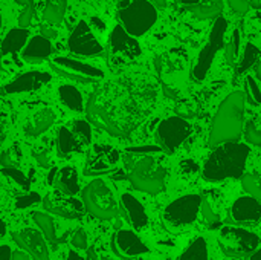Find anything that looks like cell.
Segmentation results:
<instances>
[{"mask_svg": "<svg viewBox=\"0 0 261 260\" xmlns=\"http://www.w3.org/2000/svg\"><path fill=\"white\" fill-rule=\"evenodd\" d=\"M156 100L150 81L138 75H125L99 84L90 95L86 107L92 124L124 138L130 135L148 115Z\"/></svg>", "mask_w": 261, "mask_h": 260, "instance_id": "6da1fadb", "label": "cell"}, {"mask_svg": "<svg viewBox=\"0 0 261 260\" xmlns=\"http://www.w3.org/2000/svg\"><path fill=\"white\" fill-rule=\"evenodd\" d=\"M249 147L239 141H228L216 146L206 159L202 176L208 182H220L229 178H240L245 172Z\"/></svg>", "mask_w": 261, "mask_h": 260, "instance_id": "7a4b0ae2", "label": "cell"}, {"mask_svg": "<svg viewBox=\"0 0 261 260\" xmlns=\"http://www.w3.org/2000/svg\"><path fill=\"white\" fill-rule=\"evenodd\" d=\"M245 126V93L232 92L220 104L210 132V147L237 141Z\"/></svg>", "mask_w": 261, "mask_h": 260, "instance_id": "3957f363", "label": "cell"}, {"mask_svg": "<svg viewBox=\"0 0 261 260\" xmlns=\"http://www.w3.org/2000/svg\"><path fill=\"white\" fill-rule=\"evenodd\" d=\"M124 162L128 181L136 190L158 195L165 188L167 170L154 155H133L125 152Z\"/></svg>", "mask_w": 261, "mask_h": 260, "instance_id": "277c9868", "label": "cell"}, {"mask_svg": "<svg viewBox=\"0 0 261 260\" xmlns=\"http://www.w3.org/2000/svg\"><path fill=\"white\" fill-rule=\"evenodd\" d=\"M118 18L128 34L141 37L156 23L158 9L148 0H121Z\"/></svg>", "mask_w": 261, "mask_h": 260, "instance_id": "5b68a950", "label": "cell"}, {"mask_svg": "<svg viewBox=\"0 0 261 260\" xmlns=\"http://www.w3.org/2000/svg\"><path fill=\"white\" fill-rule=\"evenodd\" d=\"M83 204L92 216L102 221L112 219L118 215L116 199L109 185L101 179H95L86 185L83 190Z\"/></svg>", "mask_w": 261, "mask_h": 260, "instance_id": "8992f818", "label": "cell"}, {"mask_svg": "<svg viewBox=\"0 0 261 260\" xmlns=\"http://www.w3.org/2000/svg\"><path fill=\"white\" fill-rule=\"evenodd\" d=\"M219 245L229 257H246L260 248V238L245 228L223 227L219 233Z\"/></svg>", "mask_w": 261, "mask_h": 260, "instance_id": "52a82bcc", "label": "cell"}, {"mask_svg": "<svg viewBox=\"0 0 261 260\" xmlns=\"http://www.w3.org/2000/svg\"><path fill=\"white\" fill-rule=\"evenodd\" d=\"M202 208V198L199 195H187L173 201L164 211V224L170 230H182L191 225Z\"/></svg>", "mask_w": 261, "mask_h": 260, "instance_id": "ba28073f", "label": "cell"}, {"mask_svg": "<svg viewBox=\"0 0 261 260\" xmlns=\"http://www.w3.org/2000/svg\"><path fill=\"white\" fill-rule=\"evenodd\" d=\"M141 55V46L138 40L128 34L122 25L113 28L109 38V61L115 66H127Z\"/></svg>", "mask_w": 261, "mask_h": 260, "instance_id": "9c48e42d", "label": "cell"}, {"mask_svg": "<svg viewBox=\"0 0 261 260\" xmlns=\"http://www.w3.org/2000/svg\"><path fill=\"white\" fill-rule=\"evenodd\" d=\"M226 26H228L226 20L223 17H217V20L214 21V26H213V29L210 32L208 43L200 51V54L197 57V61L194 64V69H193L194 80L202 81L206 77L211 64H213V61H214V58L217 55V52L223 46V38H225Z\"/></svg>", "mask_w": 261, "mask_h": 260, "instance_id": "30bf717a", "label": "cell"}, {"mask_svg": "<svg viewBox=\"0 0 261 260\" xmlns=\"http://www.w3.org/2000/svg\"><path fill=\"white\" fill-rule=\"evenodd\" d=\"M190 133L191 126L187 120L180 116H170L159 124L156 138L164 152L173 153L182 146V143L190 136Z\"/></svg>", "mask_w": 261, "mask_h": 260, "instance_id": "8fae6325", "label": "cell"}, {"mask_svg": "<svg viewBox=\"0 0 261 260\" xmlns=\"http://www.w3.org/2000/svg\"><path fill=\"white\" fill-rule=\"evenodd\" d=\"M50 67L57 74L80 83H95L104 77V72L99 67L67 57H54L50 60Z\"/></svg>", "mask_w": 261, "mask_h": 260, "instance_id": "7c38bea8", "label": "cell"}, {"mask_svg": "<svg viewBox=\"0 0 261 260\" xmlns=\"http://www.w3.org/2000/svg\"><path fill=\"white\" fill-rule=\"evenodd\" d=\"M119 152L107 144H96L90 149L87 161L84 166L86 176H99L107 175L116 170L119 162Z\"/></svg>", "mask_w": 261, "mask_h": 260, "instance_id": "4fadbf2b", "label": "cell"}, {"mask_svg": "<svg viewBox=\"0 0 261 260\" xmlns=\"http://www.w3.org/2000/svg\"><path fill=\"white\" fill-rule=\"evenodd\" d=\"M67 44H69L70 52L76 55H83V57H93L102 52L101 43L96 40L90 26L84 20L78 21V25L75 26V29L72 31L69 37Z\"/></svg>", "mask_w": 261, "mask_h": 260, "instance_id": "5bb4252c", "label": "cell"}, {"mask_svg": "<svg viewBox=\"0 0 261 260\" xmlns=\"http://www.w3.org/2000/svg\"><path fill=\"white\" fill-rule=\"evenodd\" d=\"M43 207L52 215L66 218V219H80L84 215V204H81L78 199L58 192L49 193L43 199Z\"/></svg>", "mask_w": 261, "mask_h": 260, "instance_id": "9a60e30c", "label": "cell"}, {"mask_svg": "<svg viewBox=\"0 0 261 260\" xmlns=\"http://www.w3.org/2000/svg\"><path fill=\"white\" fill-rule=\"evenodd\" d=\"M52 80V75H49L47 72H40V70H31V72H24L21 75H18L17 78H14L12 81L6 83L2 87V93L3 95H14V93H21V92H32V90H38L40 87H43L44 84H47Z\"/></svg>", "mask_w": 261, "mask_h": 260, "instance_id": "2e32d148", "label": "cell"}, {"mask_svg": "<svg viewBox=\"0 0 261 260\" xmlns=\"http://www.w3.org/2000/svg\"><path fill=\"white\" fill-rule=\"evenodd\" d=\"M12 238H14L15 244L23 251H28L29 256L34 260H50L46 242H44V236H41V233H38L37 230L23 228V230L14 233Z\"/></svg>", "mask_w": 261, "mask_h": 260, "instance_id": "e0dca14e", "label": "cell"}, {"mask_svg": "<svg viewBox=\"0 0 261 260\" xmlns=\"http://www.w3.org/2000/svg\"><path fill=\"white\" fill-rule=\"evenodd\" d=\"M113 250L124 257H136L148 253V247L139 239V236L130 230H119L113 236Z\"/></svg>", "mask_w": 261, "mask_h": 260, "instance_id": "ac0fdd59", "label": "cell"}, {"mask_svg": "<svg viewBox=\"0 0 261 260\" xmlns=\"http://www.w3.org/2000/svg\"><path fill=\"white\" fill-rule=\"evenodd\" d=\"M231 216L236 222H240V224L258 222L261 219V202L251 195L239 198L232 204Z\"/></svg>", "mask_w": 261, "mask_h": 260, "instance_id": "d6986e66", "label": "cell"}, {"mask_svg": "<svg viewBox=\"0 0 261 260\" xmlns=\"http://www.w3.org/2000/svg\"><path fill=\"white\" fill-rule=\"evenodd\" d=\"M121 205L122 210L130 222V225L136 230H142L148 224V216L144 208V205L130 193H124L121 196Z\"/></svg>", "mask_w": 261, "mask_h": 260, "instance_id": "ffe728a7", "label": "cell"}, {"mask_svg": "<svg viewBox=\"0 0 261 260\" xmlns=\"http://www.w3.org/2000/svg\"><path fill=\"white\" fill-rule=\"evenodd\" d=\"M54 123H55V113L52 112V109H41L26 120L23 126V132L26 136L35 138L43 135L47 129H50Z\"/></svg>", "mask_w": 261, "mask_h": 260, "instance_id": "44dd1931", "label": "cell"}, {"mask_svg": "<svg viewBox=\"0 0 261 260\" xmlns=\"http://www.w3.org/2000/svg\"><path fill=\"white\" fill-rule=\"evenodd\" d=\"M50 54H52V44L49 38L43 35H35L24 46L21 57L26 63H41L43 60L49 58Z\"/></svg>", "mask_w": 261, "mask_h": 260, "instance_id": "7402d4cb", "label": "cell"}, {"mask_svg": "<svg viewBox=\"0 0 261 260\" xmlns=\"http://www.w3.org/2000/svg\"><path fill=\"white\" fill-rule=\"evenodd\" d=\"M29 38V31L28 28H15L11 29L6 37L3 38L2 44H0V55L3 58L6 57H15L17 52L28 43Z\"/></svg>", "mask_w": 261, "mask_h": 260, "instance_id": "603a6c76", "label": "cell"}, {"mask_svg": "<svg viewBox=\"0 0 261 260\" xmlns=\"http://www.w3.org/2000/svg\"><path fill=\"white\" fill-rule=\"evenodd\" d=\"M54 185L57 187V190H60L64 195L69 196L76 195L80 190L76 170L73 167H63L61 170H58L54 178Z\"/></svg>", "mask_w": 261, "mask_h": 260, "instance_id": "cb8c5ba5", "label": "cell"}, {"mask_svg": "<svg viewBox=\"0 0 261 260\" xmlns=\"http://www.w3.org/2000/svg\"><path fill=\"white\" fill-rule=\"evenodd\" d=\"M81 150L83 149H81L80 143L76 141L75 135L72 133L69 124L60 127V130L57 133V152H58V155L66 158V156H69L75 152H81Z\"/></svg>", "mask_w": 261, "mask_h": 260, "instance_id": "d4e9b609", "label": "cell"}, {"mask_svg": "<svg viewBox=\"0 0 261 260\" xmlns=\"http://www.w3.org/2000/svg\"><path fill=\"white\" fill-rule=\"evenodd\" d=\"M190 12H193L197 18H214L219 17L222 9H223V2L222 0H205L199 2L196 5L187 6Z\"/></svg>", "mask_w": 261, "mask_h": 260, "instance_id": "484cf974", "label": "cell"}, {"mask_svg": "<svg viewBox=\"0 0 261 260\" xmlns=\"http://www.w3.org/2000/svg\"><path fill=\"white\" fill-rule=\"evenodd\" d=\"M67 0H47L43 9V20L49 25H60L64 18Z\"/></svg>", "mask_w": 261, "mask_h": 260, "instance_id": "4316f807", "label": "cell"}, {"mask_svg": "<svg viewBox=\"0 0 261 260\" xmlns=\"http://www.w3.org/2000/svg\"><path fill=\"white\" fill-rule=\"evenodd\" d=\"M58 95H60V100L61 103L73 110V112H81L84 104H83V97L80 93V90L73 86H69V84H64L58 89Z\"/></svg>", "mask_w": 261, "mask_h": 260, "instance_id": "83f0119b", "label": "cell"}, {"mask_svg": "<svg viewBox=\"0 0 261 260\" xmlns=\"http://www.w3.org/2000/svg\"><path fill=\"white\" fill-rule=\"evenodd\" d=\"M32 219L34 222L40 227L44 239L50 244V245H57V234H55V225H54V219L49 216V215H44V213H34L32 215Z\"/></svg>", "mask_w": 261, "mask_h": 260, "instance_id": "f1b7e54d", "label": "cell"}, {"mask_svg": "<svg viewBox=\"0 0 261 260\" xmlns=\"http://www.w3.org/2000/svg\"><path fill=\"white\" fill-rule=\"evenodd\" d=\"M258 58H260V49L255 44L248 43L245 48V52L239 61V66L236 67V75L239 77V75H243L245 72H248L249 67H252L257 63Z\"/></svg>", "mask_w": 261, "mask_h": 260, "instance_id": "f546056e", "label": "cell"}, {"mask_svg": "<svg viewBox=\"0 0 261 260\" xmlns=\"http://www.w3.org/2000/svg\"><path fill=\"white\" fill-rule=\"evenodd\" d=\"M179 260H208V245L203 238H197L180 254Z\"/></svg>", "mask_w": 261, "mask_h": 260, "instance_id": "4dcf8cb0", "label": "cell"}, {"mask_svg": "<svg viewBox=\"0 0 261 260\" xmlns=\"http://www.w3.org/2000/svg\"><path fill=\"white\" fill-rule=\"evenodd\" d=\"M69 127L72 130V133L75 135L76 141L80 143L81 149L87 147L92 141V129L90 124L84 120H75L72 123H69Z\"/></svg>", "mask_w": 261, "mask_h": 260, "instance_id": "1f68e13d", "label": "cell"}, {"mask_svg": "<svg viewBox=\"0 0 261 260\" xmlns=\"http://www.w3.org/2000/svg\"><path fill=\"white\" fill-rule=\"evenodd\" d=\"M17 5L23 6L20 15H18V26L28 28L32 23L34 14H35V0H14Z\"/></svg>", "mask_w": 261, "mask_h": 260, "instance_id": "d6a6232c", "label": "cell"}, {"mask_svg": "<svg viewBox=\"0 0 261 260\" xmlns=\"http://www.w3.org/2000/svg\"><path fill=\"white\" fill-rule=\"evenodd\" d=\"M245 139L252 146H261V121L249 120L243 127Z\"/></svg>", "mask_w": 261, "mask_h": 260, "instance_id": "836d02e7", "label": "cell"}, {"mask_svg": "<svg viewBox=\"0 0 261 260\" xmlns=\"http://www.w3.org/2000/svg\"><path fill=\"white\" fill-rule=\"evenodd\" d=\"M3 176H6L11 182H14L17 187L23 188L24 192L29 190V179L26 178V175L23 172H20L17 167H3L2 170Z\"/></svg>", "mask_w": 261, "mask_h": 260, "instance_id": "e575fe53", "label": "cell"}, {"mask_svg": "<svg viewBox=\"0 0 261 260\" xmlns=\"http://www.w3.org/2000/svg\"><path fill=\"white\" fill-rule=\"evenodd\" d=\"M34 156L38 161L41 167H47L49 159H50V141L49 139H41L34 146Z\"/></svg>", "mask_w": 261, "mask_h": 260, "instance_id": "d590c367", "label": "cell"}, {"mask_svg": "<svg viewBox=\"0 0 261 260\" xmlns=\"http://www.w3.org/2000/svg\"><path fill=\"white\" fill-rule=\"evenodd\" d=\"M245 92H246V98L252 106H260L261 104V90L255 81L254 77H246L245 78Z\"/></svg>", "mask_w": 261, "mask_h": 260, "instance_id": "8d00e7d4", "label": "cell"}, {"mask_svg": "<svg viewBox=\"0 0 261 260\" xmlns=\"http://www.w3.org/2000/svg\"><path fill=\"white\" fill-rule=\"evenodd\" d=\"M20 158H21V152H20L18 146L14 144L12 147L3 150L0 153V164L3 167H17L20 162Z\"/></svg>", "mask_w": 261, "mask_h": 260, "instance_id": "74e56055", "label": "cell"}, {"mask_svg": "<svg viewBox=\"0 0 261 260\" xmlns=\"http://www.w3.org/2000/svg\"><path fill=\"white\" fill-rule=\"evenodd\" d=\"M242 185L245 188V192H248L251 196L257 198L258 201L261 199V182L258 176L255 175H245L242 179Z\"/></svg>", "mask_w": 261, "mask_h": 260, "instance_id": "f35d334b", "label": "cell"}, {"mask_svg": "<svg viewBox=\"0 0 261 260\" xmlns=\"http://www.w3.org/2000/svg\"><path fill=\"white\" fill-rule=\"evenodd\" d=\"M239 49H240V31L236 29L232 37H231V41L226 44V60L231 66L236 64L237 61V57H239Z\"/></svg>", "mask_w": 261, "mask_h": 260, "instance_id": "ab89813d", "label": "cell"}, {"mask_svg": "<svg viewBox=\"0 0 261 260\" xmlns=\"http://www.w3.org/2000/svg\"><path fill=\"white\" fill-rule=\"evenodd\" d=\"M200 210H202V215H203L205 221H206L211 227L220 224V215H219V211L214 208V205H213V202H211L210 199L202 198V208H200Z\"/></svg>", "mask_w": 261, "mask_h": 260, "instance_id": "60d3db41", "label": "cell"}, {"mask_svg": "<svg viewBox=\"0 0 261 260\" xmlns=\"http://www.w3.org/2000/svg\"><path fill=\"white\" fill-rule=\"evenodd\" d=\"M125 152L133 155H161L164 150L156 146H141V147H128Z\"/></svg>", "mask_w": 261, "mask_h": 260, "instance_id": "b9f144b4", "label": "cell"}, {"mask_svg": "<svg viewBox=\"0 0 261 260\" xmlns=\"http://www.w3.org/2000/svg\"><path fill=\"white\" fill-rule=\"evenodd\" d=\"M40 201V196L37 193H26L20 198H17L15 201V208H28L34 204H37Z\"/></svg>", "mask_w": 261, "mask_h": 260, "instance_id": "7bdbcfd3", "label": "cell"}, {"mask_svg": "<svg viewBox=\"0 0 261 260\" xmlns=\"http://www.w3.org/2000/svg\"><path fill=\"white\" fill-rule=\"evenodd\" d=\"M72 245L76 250H86L87 248V234L84 230H76L72 236Z\"/></svg>", "mask_w": 261, "mask_h": 260, "instance_id": "ee69618b", "label": "cell"}, {"mask_svg": "<svg viewBox=\"0 0 261 260\" xmlns=\"http://www.w3.org/2000/svg\"><path fill=\"white\" fill-rule=\"evenodd\" d=\"M180 172L184 173V176H188V178H193L199 173V166L197 162H194L193 159H185L182 164H180Z\"/></svg>", "mask_w": 261, "mask_h": 260, "instance_id": "f6af8a7d", "label": "cell"}, {"mask_svg": "<svg viewBox=\"0 0 261 260\" xmlns=\"http://www.w3.org/2000/svg\"><path fill=\"white\" fill-rule=\"evenodd\" d=\"M228 3L239 14H245L249 9V2H246V0H228Z\"/></svg>", "mask_w": 261, "mask_h": 260, "instance_id": "bcb514c9", "label": "cell"}, {"mask_svg": "<svg viewBox=\"0 0 261 260\" xmlns=\"http://www.w3.org/2000/svg\"><path fill=\"white\" fill-rule=\"evenodd\" d=\"M41 35L50 40V38H55L58 35V31L54 29L49 23L47 25H41Z\"/></svg>", "mask_w": 261, "mask_h": 260, "instance_id": "7dc6e473", "label": "cell"}, {"mask_svg": "<svg viewBox=\"0 0 261 260\" xmlns=\"http://www.w3.org/2000/svg\"><path fill=\"white\" fill-rule=\"evenodd\" d=\"M12 251L8 245H0V260H11Z\"/></svg>", "mask_w": 261, "mask_h": 260, "instance_id": "c3c4849f", "label": "cell"}, {"mask_svg": "<svg viewBox=\"0 0 261 260\" xmlns=\"http://www.w3.org/2000/svg\"><path fill=\"white\" fill-rule=\"evenodd\" d=\"M11 260H31V257L26 253H23V251H12Z\"/></svg>", "mask_w": 261, "mask_h": 260, "instance_id": "681fc988", "label": "cell"}, {"mask_svg": "<svg viewBox=\"0 0 261 260\" xmlns=\"http://www.w3.org/2000/svg\"><path fill=\"white\" fill-rule=\"evenodd\" d=\"M156 8H165V5H167V2L165 0H150Z\"/></svg>", "mask_w": 261, "mask_h": 260, "instance_id": "f907efd6", "label": "cell"}, {"mask_svg": "<svg viewBox=\"0 0 261 260\" xmlns=\"http://www.w3.org/2000/svg\"><path fill=\"white\" fill-rule=\"evenodd\" d=\"M67 259L69 260H84L78 253H75V251H70L69 253V256H67Z\"/></svg>", "mask_w": 261, "mask_h": 260, "instance_id": "816d5d0a", "label": "cell"}, {"mask_svg": "<svg viewBox=\"0 0 261 260\" xmlns=\"http://www.w3.org/2000/svg\"><path fill=\"white\" fill-rule=\"evenodd\" d=\"M249 6H252V8H255V9H260L261 0H249Z\"/></svg>", "mask_w": 261, "mask_h": 260, "instance_id": "f5cc1de1", "label": "cell"}, {"mask_svg": "<svg viewBox=\"0 0 261 260\" xmlns=\"http://www.w3.org/2000/svg\"><path fill=\"white\" fill-rule=\"evenodd\" d=\"M251 260H261V248H258L257 251H254L251 254Z\"/></svg>", "mask_w": 261, "mask_h": 260, "instance_id": "db71d44e", "label": "cell"}, {"mask_svg": "<svg viewBox=\"0 0 261 260\" xmlns=\"http://www.w3.org/2000/svg\"><path fill=\"white\" fill-rule=\"evenodd\" d=\"M200 0H182V3L185 5V6H191V5H196V3H199Z\"/></svg>", "mask_w": 261, "mask_h": 260, "instance_id": "11a10c76", "label": "cell"}, {"mask_svg": "<svg viewBox=\"0 0 261 260\" xmlns=\"http://www.w3.org/2000/svg\"><path fill=\"white\" fill-rule=\"evenodd\" d=\"M5 231H6V225H5V222L0 219V236H3V234H5Z\"/></svg>", "mask_w": 261, "mask_h": 260, "instance_id": "9f6ffc18", "label": "cell"}, {"mask_svg": "<svg viewBox=\"0 0 261 260\" xmlns=\"http://www.w3.org/2000/svg\"><path fill=\"white\" fill-rule=\"evenodd\" d=\"M255 72H257V77L261 80V61L255 66Z\"/></svg>", "mask_w": 261, "mask_h": 260, "instance_id": "6f0895ef", "label": "cell"}, {"mask_svg": "<svg viewBox=\"0 0 261 260\" xmlns=\"http://www.w3.org/2000/svg\"><path fill=\"white\" fill-rule=\"evenodd\" d=\"M3 129H2V124H0V146H2V143H3Z\"/></svg>", "mask_w": 261, "mask_h": 260, "instance_id": "680465c9", "label": "cell"}, {"mask_svg": "<svg viewBox=\"0 0 261 260\" xmlns=\"http://www.w3.org/2000/svg\"><path fill=\"white\" fill-rule=\"evenodd\" d=\"M0 29H2V14H0Z\"/></svg>", "mask_w": 261, "mask_h": 260, "instance_id": "91938a15", "label": "cell"}]
</instances>
